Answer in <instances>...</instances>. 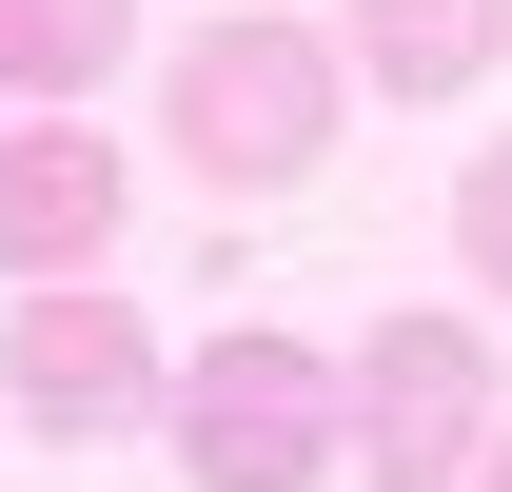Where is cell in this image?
I'll return each instance as SVG.
<instances>
[{"label": "cell", "mask_w": 512, "mask_h": 492, "mask_svg": "<svg viewBox=\"0 0 512 492\" xmlns=\"http://www.w3.org/2000/svg\"><path fill=\"white\" fill-rule=\"evenodd\" d=\"M453 492H512V414H493V453H473V473H453Z\"/></svg>", "instance_id": "9c48e42d"}, {"label": "cell", "mask_w": 512, "mask_h": 492, "mask_svg": "<svg viewBox=\"0 0 512 492\" xmlns=\"http://www.w3.org/2000/svg\"><path fill=\"white\" fill-rule=\"evenodd\" d=\"M158 433H178L197 492H316L335 453H355V394H335V355H296V335L256 315V335H217V355L158 374Z\"/></svg>", "instance_id": "7a4b0ae2"}, {"label": "cell", "mask_w": 512, "mask_h": 492, "mask_svg": "<svg viewBox=\"0 0 512 492\" xmlns=\"http://www.w3.org/2000/svg\"><path fill=\"white\" fill-rule=\"evenodd\" d=\"M335 40L316 20H276V0H237V20H197L178 60H158V119H178V158L217 197H276V178H316L335 158Z\"/></svg>", "instance_id": "6da1fadb"}, {"label": "cell", "mask_w": 512, "mask_h": 492, "mask_svg": "<svg viewBox=\"0 0 512 492\" xmlns=\"http://www.w3.org/2000/svg\"><path fill=\"white\" fill-rule=\"evenodd\" d=\"M335 60L375 79V99H473V79L512 60V0H355Z\"/></svg>", "instance_id": "8992f818"}, {"label": "cell", "mask_w": 512, "mask_h": 492, "mask_svg": "<svg viewBox=\"0 0 512 492\" xmlns=\"http://www.w3.org/2000/svg\"><path fill=\"white\" fill-rule=\"evenodd\" d=\"M99 60H138V0H0V99H99Z\"/></svg>", "instance_id": "52a82bcc"}, {"label": "cell", "mask_w": 512, "mask_h": 492, "mask_svg": "<svg viewBox=\"0 0 512 492\" xmlns=\"http://www.w3.org/2000/svg\"><path fill=\"white\" fill-rule=\"evenodd\" d=\"M158 374L178 355L119 315V276H20V296H0V394H20V433H60V453L79 433H138Z\"/></svg>", "instance_id": "277c9868"}, {"label": "cell", "mask_w": 512, "mask_h": 492, "mask_svg": "<svg viewBox=\"0 0 512 492\" xmlns=\"http://www.w3.org/2000/svg\"><path fill=\"white\" fill-rule=\"evenodd\" d=\"M453 256H473V276H493V296H512V138H493V158H473V178H453Z\"/></svg>", "instance_id": "ba28073f"}, {"label": "cell", "mask_w": 512, "mask_h": 492, "mask_svg": "<svg viewBox=\"0 0 512 492\" xmlns=\"http://www.w3.org/2000/svg\"><path fill=\"white\" fill-rule=\"evenodd\" d=\"M335 394H355V473L375 492H453L493 453V335L473 315H375Z\"/></svg>", "instance_id": "3957f363"}, {"label": "cell", "mask_w": 512, "mask_h": 492, "mask_svg": "<svg viewBox=\"0 0 512 492\" xmlns=\"http://www.w3.org/2000/svg\"><path fill=\"white\" fill-rule=\"evenodd\" d=\"M119 217H138V178H119V138L79 119V99H40V119L0 138V276H99Z\"/></svg>", "instance_id": "5b68a950"}]
</instances>
